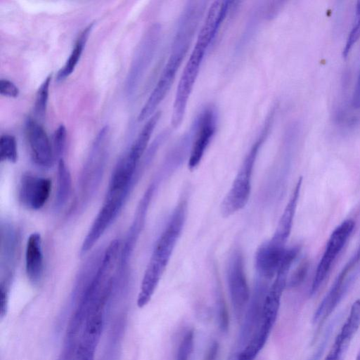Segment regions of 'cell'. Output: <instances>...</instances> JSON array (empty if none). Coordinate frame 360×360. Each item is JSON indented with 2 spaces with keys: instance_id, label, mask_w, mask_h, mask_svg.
<instances>
[{
  "instance_id": "obj_18",
  "label": "cell",
  "mask_w": 360,
  "mask_h": 360,
  "mask_svg": "<svg viewBox=\"0 0 360 360\" xmlns=\"http://www.w3.org/2000/svg\"><path fill=\"white\" fill-rule=\"evenodd\" d=\"M92 28L93 24H90L81 32L65 65L58 72L57 81H63L72 73L80 59Z\"/></svg>"
},
{
  "instance_id": "obj_24",
  "label": "cell",
  "mask_w": 360,
  "mask_h": 360,
  "mask_svg": "<svg viewBox=\"0 0 360 360\" xmlns=\"http://www.w3.org/2000/svg\"><path fill=\"white\" fill-rule=\"evenodd\" d=\"M67 139V130L63 124L59 125L55 130L53 139V149L55 158L58 160L63 158Z\"/></svg>"
},
{
  "instance_id": "obj_9",
  "label": "cell",
  "mask_w": 360,
  "mask_h": 360,
  "mask_svg": "<svg viewBox=\"0 0 360 360\" xmlns=\"http://www.w3.org/2000/svg\"><path fill=\"white\" fill-rule=\"evenodd\" d=\"M51 186L50 179L26 173L20 181L19 200L26 208L39 210L46 203Z\"/></svg>"
},
{
  "instance_id": "obj_22",
  "label": "cell",
  "mask_w": 360,
  "mask_h": 360,
  "mask_svg": "<svg viewBox=\"0 0 360 360\" xmlns=\"http://www.w3.org/2000/svg\"><path fill=\"white\" fill-rule=\"evenodd\" d=\"M51 80V75H49L41 84L36 94L34 112L41 118L44 117L46 112Z\"/></svg>"
},
{
  "instance_id": "obj_17",
  "label": "cell",
  "mask_w": 360,
  "mask_h": 360,
  "mask_svg": "<svg viewBox=\"0 0 360 360\" xmlns=\"http://www.w3.org/2000/svg\"><path fill=\"white\" fill-rule=\"evenodd\" d=\"M72 191V181L70 172L63 158L58 160L56 191L54 207L63 208L70 200Z\"/></svg>"
},
{
  "instance_id": "obj_26",
  "label": "cell",
  "mask_w": 360,
  "mask_h": 360,
  "mask_svg": "<svg viewBox=\"0 0 360 360\" xmlns=\"http://www.w3.org/2000/svg\"><path fill=\"white\" fill-rule=\"evenodd\" d=\"M307 269V262L302 261L293 271L291 276L288 278L287 285L290 288H294L300 285L306 276Z\"/></svg>"
},
{
  "instance_id": "obj_3",
  "label": "cell",
  "mask_w": 360,
  "mask_h": 360,
  "mask_svg": "<svg viewBox=\"0 0 360 360\" xmlns=\"http://www.w3.org/2000/svg\"><path fill=\"white\" fill-rule=\"evenodd\" d=\"M199 9L200 8L196 6H189L182 17L167 61L155 87L139 114V122L150 117L169 92L189 48L198 21Z\"/></svg>"
},
{
  "instance_id": "obj_6",
  "label": "cell",
  "mask_w": 360,
  "mask_h": 360,
  "mask_svg": "<svg viewBox=\"0 0 360 360\" xmlns=\"http://www.w3.org/2000/svg\"><path fill=\"white\" fill-rule=\"evenodd\" d=\"M226 278L234 313L238 319H240L250 301V292L245 271L243 254L239 248H235L229 256Z\"/></svg>"
},
{
  "instance_id": "obj_30",
  "label": "cell",
  "mask_w": 360,
  "mask_h": 360,
  "mask_svg": "<svg viewBox=\"0 0 360 360\" xmlns=\"http://www.w3.org/2000/svg\"><path fill=\"white\" fill-rule=\"evenodd\" d=\"M218 349V343L216 342H213L206 354L205 360H214L217 355Z\"/></svg>"
},
{
  "instance_id": "obj_14",
  "label": "cell",
  "mask_w": 360,
  "mask_h": 360,
  "mask_svg": "<svg viewBox=\"0 0 360 360\" xmlns=\"http://www.w3.org/2000/svg\"><path fill=\"white\" fill-rule=\"evenodd\" d=\"M267 280L258 277L239 338V345L248 342L251 334L259 326L264 299L269 289Z\"/></svg>"
},
{
  "instance_id": "obj_1",
  "label": "cell",
  "mask_w": 360,
  "mask_h": 360,
  "mask_svg": "<svg viewBox=\"0 0 360 360\" xmlns=\"http://www.w3.org/2000/svg\"><path fill=\"white\" fill-rule=\"evenodd\" d=\"M229 8L228 1H215L207 10L176 88L171 117V123L174 128L179 127L184 120L186 106L205 53L225 19Z\"/></svg>"
},
{
  "instance_id": "obj_15",
  "label": "cell",
  "mask_w": 360,
  "mask_h": 360,
  "mask_svg": "<svg viewBox=\"0 0 360 360\" xmlns=\"http://www.w3.org/2000/svg\"><path fill=\"white\" fill-rule=\"evenodd\" d=\"M302 178L300 177L293 189L288 203L281 216L278 224L272 237L266 242L271 247L285 250L286 242L290 234L300 195Z\"/></svg>"
},
{
  "instance_id": "obj_23",
  "label": "cell",
  "mask_w": 360,
  "mask_h": 360,
  "mask_svg": "<svg viewBox=\"0 0 360 360\" xmlns=\"http://www.w3.org/2000/svg\"><path fill=\"white\" fill-rule=\"evenodd\" d=\"M356 20L347 38L345 46L342 49V56L346 58L349 53L354 45L360 39V0L356 5Z\"/></svg>"
},
{
  "instance_id": "obj_29",
  "label": "cell",
  "mask_w": 360,
  "mask_h": 360,
  "mask_svg": "<svg viewBox=\"0 0 360 360\" xmlns=\"http://www.w3.org/2000/svg\"><path fill=\"white\" fill-rule=\"evenodd\" d=\"M352 105L354 108L360 109V72L354 88L352 98Z\"/></svg>"
},
{
  "instance_id": "obj_19",
  "label": "cell",
  "mask_w": 360,
  "mask_h": 360,
  "mask_svg": "<svg viewBox=\"0 0 360 360\" xmlns=\"http://www.w3.org/2000/svg\"><path fill=\"white\" fill-rule=\"evenodd\" d=\"M359 325L360 300H357L353 303L349 314L335 339L347 349Z\"/></svg>"
},
{
  "instance_id": "obj_7",
  "label": "cell",
  "mask_w": 360,
  "mask_h": 360,
  "mask_svg": "<svg viewBox=\"0 0 360 360\" xmlns=\"http://www.w3.org/2000/svg\"><path fill=\"white\" fill-rule=\"evenodd\" d=\"M355 226L352 219L342 222L331 233L317 266L311 284V293H315L329 273L331 266L351 236Z\"/></svg>"
},
{
  "instance_id": "obj_4",
  "label": "cell",
  "mask_w": 360,
  "mask_h": 360,
  "mask_svg": "<svg viewBox=\"0 0 360 360\" xmlns=\"http://www.w3.org/2000/svg\"><path fill=\"white\" fill-rule=\"evenodd\" d=\"M269 126L253 143L245 155L233 184L221 204V213L228 217L242 210L248 203L251 192V179L254 165L261 146L267 135Z\"/></svg>"
},
{
  "instance_id": "obj_10",
  "label": "cell",
  "mask_w": 360,
  "mask_h": 360,
  "mask_svg": "<svg viewBox=\"0 0 360 360\" xmlns=\"http://www.w3.org/2000/svg\"><path fill=\"white\" fill-rule=\"evenodd\" d=\"M359 259L360 248L356 255L347 263L335 278L330 290L314 313L313 316L314 322H316L320 319L321 321L323 322L336 307L349 285L348 275L359 262Z\"/></svg>"
},
{
  "instance_id": "obj_20",
  "label": "cell",
  "mask_w": 360,
  "mask_h": 360,
  "mask_svg": "<svg viewBox=\"0 0 360 360\" xmlns=\"http://www.w3.org/2000/svg\"><path fill=\"white\" fill-rule=\"evenodd\" d=\"M13 227L5 225L1 228V259L6 265L12 264L15 257L16 249H18V234Z\"/></svg>"
},
{
  "instance_id": "obj_27",
  "label": "cell",
  "mask_w": 360,
  "mask_h": 360,
  "mask_svg": "<svg viewBox=\"0 0 360 360\" xmlns=\"http://www.w3.org/2000/svg\"><path fill=\"white\" fill-rule=\"evenodd\" d=\"M0 94L4 96L16 98L19 95V89L13 82L7 79H1Z\"/></svg>"
},
{
  "instance_id": "obj_2",
  "label": "cell",
  "mask_w": 360,
  "mask_h": 360,
  "mask_svg": "<svg viewBox=\"0 0 360 360\" xmlns=\"http://www.w3.org/2000/svg\"><path fill=\"white\" fill-rule=\"evenodd\" d=\"M187 208V198L183 196L155 244L138 295L137 305L139 308L150 302L167 266L184 229Z\"/></svg>"
},
{
  "instance_id": "obj_13",
  "label": "cell",
  "mask_w": 360,
  "mask_h": 360,
  "mask_svg": "<svg viewBox=\"0 0 360 360\" xmlns=\"http://www.w3.org/2000/svg\"><path fill=\"white\" fill-rule=\"evenodd\" d=\"M157 28L155 26L150 27L136 49L127 77L126 91L129 94L134 92L150 60L155 45L156 35L154 34L158 30Z\"/></svg>"
},
{
  "instance_id": "obj_21",
  "label": "cell",
  "mask_w": 360,
  "mask_h": 360,
  "mask_svg": "<svg viewBox=\"0 0 360 360\" xmlns=\"http://www.w3.org/2000/svg\"><path fill=\"white\" fill-rule=\"evenodd\" d=\"M0 160L12 163L18 160L17 142L14 136L7 134L1 136Z\"/></svg>"
},
{
  "instance_id": "obj_12",
  "label": "cell",
  "mask_w": 360,
  "mask_h": 360,
  "mask_svg": "<svg viewBox=\"0 0 360 360\" xmlns=\"http://www.w3.org/2000/svg\"><path fill=\"white\" fill-rule=\"evenodd\" d=\"M188 159V168L195 169L200 164L215 131V117L212 110L207 109L198 118Z\"/></svg>"
},
{
  "instance_id": "obj_28",
  "label": "cell",
  "mask_w": 360,
  "mask_h": 360,
  "mask_svg": "<svg viewBox=\"0 0 360 360\" xmlns=\"http://www.w3.org/2000/svg\"><path fill=\"white\" fill-rule=\"evenodd\" d=\"M218 309L219 328L221 331L226 332L229 328V315L221 296L219 297Z\"/></svg>"
},
{
  "instance_id": "obj_11",
  "label": "cell",
  "mask_w": 360,
  "mask_h": 360,
  "mask_svg": "<svg viewBox=\"0 0 360 360\" xmlns=\"http://www.w3.org/2000/svg\"><path fill=\"white\" fill-rule=\"evenodd\" d=\"M155 183L151 184L142 196L134 220L129 227L126 240L122 247H121L119 265L127 266L129 260L133 253L134 247L139 238L140 233L143 228L148 209L155 190Z\"/></svg>"
},
{
  "instance_id": "obj_8",
  "label": "cell",
  "mask_w": 360,
  "mask_h": 360,
  "mask_svg": "<svg viewBox=\"0 0 360 360\" xmlns=\"http://www.w3.org/2000/svg\"><path fill=\"white\" fill-rule=\"evenodd\" d=\"M25 136L32 159L42 169H49L56 159L53 145L44 129L35 120L27 119L25 123Z\"/></svg>"
},
{
  "instance_id": "obj_16",
  "label": "cell",
  "mask_w": 360,
  "mask_h": 360,
  "mask_svg": "<svg viewBox=\"0 0 360 360\" xmlns=\"http://www.w3.org/2000/svg\"><path fill=\"white\" fill-rule=\"evenodd\" d=\"M44 255L42 240L39 233H31L27 239L25 248V273L32 284H37L44 274Z\"/></svg>"
},
{
  "instance_id": "obj_25",
  "label": "cell",
  "mask_w": 360,
  "mask_h": 360,
  "mask_svg": "<svg viewBox=\"0 0 360 360\" xmlns=\"http://www.w3.org/2000/svg\"><path fill=\"white\" fill-rule=\"evenodd\" d=\"M193 331H187L179 345L176 360H189L193 349Z\"/></svg>"
},
{
  "instance_id": "obj_5",
  "label": "cell",
  "mask_w": 360,
  "mask_h": 360,
  "mask_svg": "<svg viewBox=\"0 0 360 360\" xmlns=\"http://www.w3.org/2000/svg\"><path fill=\"white\" fill-rule=\"evenodd\" d=\"M108 140L109 127L105 126L96 135L82 172L80 186L83 200H89L100 184L108 157Z\"/></svg>"
}]
</instances>
